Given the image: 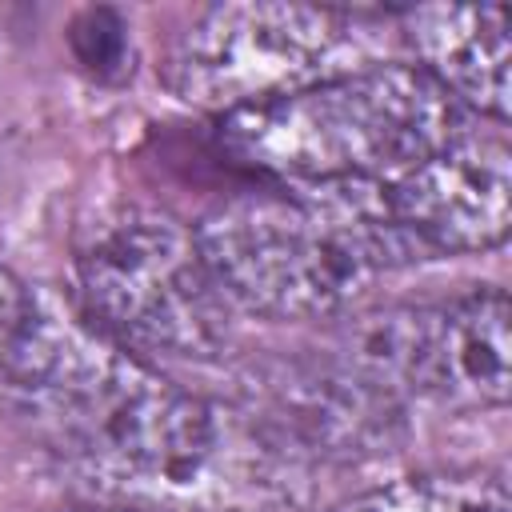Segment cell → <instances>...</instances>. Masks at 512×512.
I'll return each mask as SVG.
<instances>
[{"label":"cell","instance_id":"6da1fadb","mask_svg":"<svg viewBox=\"0 0 512 512\" xmlns=\"http://www.w3.org/2000/svg\"><path fill=\"white\" fill-rule=\"evenodd\" d=\"M20 428L76 488L140 512H304V460L280 452L240 412L184 392L56 296L32 292L4 364Z\"/></svg>","mask_w":512,"mask_h":512},{"label":"cell","instance_id":"7a4b0ae2","mask_svg":"<svg viewBox=\"0 0 512 512\" xmlns=\"http://www.w3.org/2000/svg\"><path fill=\"white\" fill-rule=\"evenodd\" d=\"M296 192L236 196L196 228L228 304L268 320H324L352 308L380 272L420 260L380 216L376 184Z\"/></svg>","mask_w":512,"mask_h":512},{"label":"cell","instance_id":"3957f363","mask_svg":"<svg viewBox=\"0 0 512 512\" xmlns=\"http://www.w3.org/2000/svg\"><path fill=\"white\" fill-rule=\"evenodd\" d=\"M460 132H468L464 108L416 64H368L228 112L220 144L292 188H328L388 184Z\"/></svg>","mask_w":512,"mask_h":512},{"label":"cell","instance_id":"277c9868","mask_svg":"<svg viewBox=\"0 0 512 512\" xmlns=\"http://www.w3.org/2000/svg\"><path fill=\"white\" fill-rule=\"evenodd\" d=\"M76 280L84 316L128 352L216 360L228 348V300L196 232L164 208H100L76 236Z\"/></svg>","mask_w":512,"mask_h":512},{"label":"cell","instance_id":"5b68a950","mask_svg":"<svg viewBox=\"0 0 512 512\" xmlns=\"http://www.w3.org/2000/svg\"><path fill=\"white\" fill-rule=\"evenodd\" d=\"M380 24L364 12L236 0L200 12L168 56V84L192 108L240 112L368 68Z\"/></svg>","mask_w":512,"mask_h":512},{"label":"cell","instance_id":"8992f818","mask_svg":"<svg viewBox=\"0 0 512 512\" xmlns=\"http://www.w3.org/2000/svg\"><path fill=\"white\" fill-rule=\"evenodd\" d=\"M352 372L396 400L444 408H500L512 388L508 296L476 288L444 304H404L356 316L336 352Z\"/></svg>","mask_w":512,"mask_h":512},{"label":"cell","instance_id":"52a82bcc","mask_svg":"<svg viewBox=\"0 0 512 512\" xmlns=\"http://www.w3.org/2000/svg\"><path fill=\"white\" fill-rule=\"evenodd\" d=\"M240 416L280 452L308 460H364L400 440V400L368 384L340 356L268 360L240 380Z\"/></svg>","mask_w":512,"mask_h":512},{"label":"cell","instance_id":"ba28073f","mask_svg":"<svg viewBox=\"0 0 512 512\" xmlns=\"http://www.w3.org/2000/svg\"><path fill=\"white\" fill-rule=\"evenodd\" d=\"M376 204L420 260L496 248L512 224V152L504 136L460 132L436 156L376 184Z\"/></svg>","mask_w":512,"mask_h":512},{"label":"cell","instance_id":"9c48e42d","mask_svg":"<svg viewBox=\"0 0 512 512\" xmlns=\"http://www.w3.org/2000/svg\"><path fill=\"white\" fill-rule=\"evenodd\" d=\"M404 40L416 68L432 76L460 108L508 120V12L432 4L404 12Z\"/></svg>","mask_w":512,"mask_h":512},{"label":"cell","instance_id":"30bf717a","mask_svg":"<svg viewBox=\"0 0 512 512\" xmlns=\"http://www.w3.org/2000/svg\"><path fill=\"white\" fill-rule=\"evenodd\" d=\"M332 512H512L508 480L496 468H460V472H424L404 476Z\"/></svg>","mask_w":512,"mask_h":512},{"label":"cell","instance_id":"8fae6325","mask_svg":"<svg viewBox=\"0 0 512 512\" xmlns=\"http://www.w3.org/2000/svg\"><path fill=\"white\" fill-rule=\"evenodd\" d=\"M76 56L96 76H120L124 72V20L108 8H92L72 24Z\"/></svg>","mask_w":512,"mask_h":512},{"label":"cell","instance_id":"7c38bea8","mask_svg":"<svg viewBox=\"0 0 512 512\" xmlns=\"http://www.w3.org/2000/svg\"><path fill=\"white\" fill-rule=\"evenodd\" d=\"M28 308H32V292L8 268H0V376H4V364L16 348V340H20Z\"/></svg>","mask_w":512,"mask_h":512},{"label":"cell","instance_id":"4fadbf2b","mask_svg":"<svg viewBox=\"0 0 512 512\" xmlns=\"http://www.w3.org/2000/svg\"><path fill=\"white\" fill-rule=\"evenodd\" d=\"M68 512H140V508H112V504H88V508H68Z\"/></svg>","mask_w":512,"mask_h":512}]
</instances>
